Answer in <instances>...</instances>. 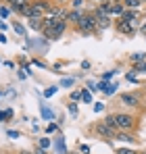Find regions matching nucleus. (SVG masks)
Listing matches in <instances>:
<instances>
[{
  "label": "nucleus",
  "mask_w": 146,
  "mask_h": 154,
  "mask_svg": "<svg viewBox=\"0 0 146 154\" xmlns=\"http://www.w3.org/2000/svg\"><path fill=\"white\" fill-rule=\"evenodd\" d=\"M140 2H142V4H144V2H146V0H140Z\"/></svg>",
  "instance_id": "nucleus-46"
},
{
  "label": "nucleus",
  "mask_w": 146,
  "mask_h": 154,
  "mask_svg": "<svg viewBox=\"0 0 146 154\" xmlns=\"http://www.w3.org/2000/svg\"><path fill=\"white\" fill-rule=\"evenodd\" d=\"M4 65H6L8 69H15V63H13V60H4Z\"/></svg>",
  "instance_id": "nucleus-39"
},
{
  "label": "nucleus",
  "mask_w": 146,
  "mask_h": 154,
  "mask_svg": "<svg viewBox=\"0 0 146 154\" xmlns=\"http://www.w3.org/2000/svg\"><path fill=\"white\" fill-rule=\"evenodd\" d=\"M54 131L59 133V125H56V123H48V127H46V133H54Z\"/></svg>",
  "instance_id": "nucleus-30"
},
{
  "label": "nucleus",
  "mask_w": 146,
  "mask_h": 154,
  "mask_svg": "<svg viewBox=\"0 0 146 154\" xmlns=\"http://www.w3.org/2000/svg\"><path fill=\"white\" fill-rule=\"evenodd\" d=\"M69 4H71V11H86L84 8L86 6V0H71Z\"/></svg>",
  "instance_id": "nucleus-16"
},
{
  "label": "nucleus",
  "mask_w": 146,
  "mask_h": 154,
  "mask_svg": "<svg viewBox=\"0 0 146 154\" xmlns=\"http://www.w3.org/2000/svg\"><path fill=\"white\" fill-rule=\"evenodd\" d=\"M92 133L96 135V137H100V140H106V142H113L115 140V133H117V129L109 127L104 121H96L94 125H92Z\"/></svg>",
  "instance_id": "nucleus-3"
},
{
  "label": "nucleus",
  "mask_w": 146,
  "mask_h": 154,
  "mask_svg": "<svg viewBox=\"0 0 146 154\" xmlns=\"http://www.w3.org/2000/svg\"><path fill=\"white\" fill-rule=\"evenodd\" d=\"M129 73H134V75H140V73H146V63H140V65H134Z\"/></svg>",
  "instance_id": "nucleus-19"
},
{
  "label": "nucleus",
  "mask_w": 146,
  "mask_h": 154,
  "mask_svg": "<svg viewBox=\"0 0 146 154\" xmlns=\"http://www.w3.org/2000/svg\"><path fill=\"white\" fill-rule=\"evenodd\" d=\"M119 104H123L125 108H140L142 106V94H138V92H123V94H119Z\"/></svg>",
  "instance_id": "nucleus-4"
},
{
  "label": "nucleus",
  "mask_w": 146,
  "mask_h": 154,
  "mask_svg": "<svg viewBox=\"0 0 146 154\" xmlns=\"http://www.w3.org/2000/svg\"><path fill=\"white\" fill-rule=\"evenodd\" d=\"M115 73H117V71H109V73H102V81H111Z\"/></svg>",
  "instance_id": "nucleus-33"
},
{
  "label": "nucleus",
  "mask_w": 146,
  "mask_h": 154,
  "mask_svg": "<svg viewBox=\"0 0 146 154\" xmlns=\"http://www.w3.org/2000/svg\"><path fill=\"white\" fill-rule=\"evenodd\" d=\"M6 137H11V140H17V137H21V133H19L17 129H6Z\"/></svg>",
  "instance_id": "nucleus-27"
},
{
  "label": "nucleus",
  "mask_w": 146,
  "mask_h": 154,
  "mask_svg": "<svg viewBox=\"0 0 146 154\" xmlns=\"http://www.w3.org/2000/svg\"><path fill=\"white\" fill-rule=\"evenodd\" d=\"M2 121H4V112L0 110V123H2Z\"/></svg>",
  "instance_id": "nucleus-44"
},
{
  "label": "nucleus",
  "mask_w": 146,
  "mask_h": 154,
  "mask_svg": "<svg viewBox=\"0 0 146 154\" xmlns=\"http://www.w3.org/2000/svg\"><path fill=\"white\" fill-rule=\"evenodd\" d=\"M50 144H52V142H50L48 137H40V140H38V146H40V148H44V150H48Z\"/></svg>",
  "instance_id": "nucleus-25"
},
{
  "label": "nucleus",
  "mask_w": 146,
  "mask_h": 154,
  "mask_svg": "<svg viewBox=\"0 0 146 154\" xmlns=\"http://www.w3.org/2000/svg\"><path fill=\"white\" fill-rule=\"evenodd\" d=\"M8 42V38H6V33H0V44H6Z\"/></svg>",
  "instance_id": "nucleus-37"
},
{
  "label": "nucleus",
  "mask_w": 146,
  "mask_h": 154,
  "mask_svg": "<svg viewBox=\"0 0 146 154\" xmlns=\"http://www.w3.org/2000/svg\"><path fill=\"white\" fill-rule=\"evenodd\" d=\"M2 112H4V121H11V119H13V115H15V112H13V108H6V110H2Z\"/></svg>",
  "instance_id": "nucleus-31"
},
{
  "label": "nucleus",
  "mask_w": 146,
  "mask_h": 154,
  "mask_svg": "<svg viewBox=\"0 0 146 154\" xmlns=\"http://www.w3.org/2000/svg\"><path fill=\"white\" fill-rule=\"evenodd\" d=\"M115 140H117V142H127V144H136V142H138V137H136L132 131H117V133H115Z\"/></svg>",
  "instance_id": "nucleus-7"
},
{
  "label": "nucleus",
  "mask_w": 146,
  "mask_h": 154,
  "mask_svg": "<svg viewBox=\"0 0 146 154\" xmlns=\"http://www.w3.org/2000/svg\"><path fill=\"white\" fill-rule=\"evenodd\" d=\"M115 154H140V152H136V150H132V148H117Z\"/></svg>",
  "instance_id": "nucleus-28"
},
{
  "label": "nucleus",
  "mask_w": 146,
  "mask_h": 154,
  "mask_svg": "<svg viewBox=\"0 0 146 154\" xmlns=\"http://www.w3.org/2000/svg\"><path fill=\"white\" fill-rule=\"evenodd\" d=\"M84 15H86V11H69V13H67V19H65V21H67L69 25L75 27V25H77V21H79V19H81Z\"/></svg>",
  "instance_id": "nucleus-9"
},
{
  "label": "nucleus",
  "mask_w": 146,
  "mask_h": 154,
  "mask_svg": "<svg viewBox=\"0 0 146 154\" xmlns=\"http://www.w3.org/2000/svg\"><path fill=\"white\" fill-rule=\"evenodd\" d=\"M79 152L81 154H90V146H88V144H79Z\"/></svg>",
  "instance_id": "nucleus-34"
},
{
  "label": "nucleus",
  "mask_w": 146,
  "mask_h": 154,
  "mask_svg": "<svg viewBox=\"0 0 146 154\" xmlns=\"http://www.w3.org/2000/svg\"><path fill=\"white\" fill-rule=\"evenodd\" d=\"M71 85H75V77H65L61 81V88H71Z\"/></svg>",
  "instance_id": "nucleus-24"
},
{
  "label": "nucleus",
  "mask_w": 146,
  "mask_h": 154,
  "mask_svg": "<svg viewBox=\"0 0 146 154\" xmlns=\"http://www.w3.org/2000/svg\"><path fill=\"white\" fill-rule=\"evenodd\" d=\"M69 100H71V102L81 100V90H75V92H71V94H69Z\"/></svg>",
  "instance_id": "nucleus-26"
},
{
  "label": "nucleus",
  "mask_w": 146,
  "mask_h": 154,
  "mask_svg": "<svg viewBox=\"0 0 146 154\" xmlns=\"http://www.w3.org/2000/svg\"><path fill=\"white\" fill-rule=\"evenodd\" d=\"M67 110H69V115H71V117H77V115H79V108H77V104H75V102L67 104Z\"/></svg>",
  "instance_id": "nucleus-21"
},
{
  "label": "nucleus",
  "mask_w": 146,
  "mask_h": 154,
  "mask_svg": "<svg viewBox=\"0 0 146 154\" xmlns=\"http://www.w3.org/2000/svg\"><path fill=\"white\" fill-rule=\"evenodd\" d=\"M75 31H79L81 35H94V33H98L96 31V17L90 13V11H86V15L77 21V25H75Z\"/></svg>",
  "instance_id": "nucleus-1"
},
{
  "label": "nucleus",
  "mask_w": 146,
  "mask_h": 154,
  "mask_svg": "<svg viewBox=\"0 0 146 154\" xmlns=\"http://www.w3.org/2000/svg\"><path fill=\"white\" fill-rule=\"evenodd\" d=\"M123 6L129 8V11H142V2H140V0H125Z\"/></svg>",
  "instance_id": "nucleus-14"
},
{
  "label": "nucleus",
  "mask_w": 146,
  "mask_h": 154,
  "mask_svg": "<svg viewBox=\"0 0 146 154\" xmlns=\"http://www.w3.org/2000/svg\"><path fill=\"white\" fill-rule=\"evenodd\" d=\"M11 13H13V11H11L8 6H0V19H2V21H4V19H8V17H11Z\"/></svg>",
  "instance_id": "nucleus-22"
},
{
  "label": "nucleus",
  "mask_w": 146,
  "mask_h": 154,
  "mask_svg": "<svg viewBox=\"0 0 146 154\" xmlns=\"http://www.w3.org/2000/svg\"><path fill=\"white\" fill-rule=\"evenodd\" d=\"M13 29H15L21 38H25V25L21 23V21H13Z\"/></svg>",
  "instance_id": "nucleus-18"
},
{
  "label": "nucleus",
  "mask_w": 146,
  "mask_h": 154,
  "mask_svg": "<svg viewBox=\"0 0 146 154\" xmlns=\"http://www.w3.org/2000/svg\"><path fill=\"white\" fill-rule=\"evenodd\" d=\"M81 100H84L86 104H94V102H92V92H90L88 88H84V90H81Z\"/></svg>",
  "instance_id": "nucleus-17"
},
{
  "label": "nucleus",
  "mask_w": 146,
  "mask_h": 154,
  "mask_svg": "<svg viewBox=\"0 0 146 154\" xmlns=\"http://www.w3.org/2000/svg\"><path fill=\"white\" fill-rule=\"evenodd\" d=\"M100 2H106V0H98V4H100Z\"/></svg>",
  "instance_id": "nucleus-45"
},
{
  "label": "nucleus",
  "mask_w": 146,
  "mask_h": 154,
  "mask_svg": "<svg viewBox=\"0 0 146 154\" xmlns=\"http://www.w3.org/2000/svg\"><path fill=\"white\" fill-rule=\"evenodd\" d=\"M0 96H2V90H0Z\"/></svg>",
  "instance_id": "nucleus-47"
},
{
  "label": "nucleus",
  "mask_w": 146,
  "mask_h": 154,
  "mask_svg": "<svg viewBox=\"0 0 146 154\" xmlns=\"http://www.w3.org/2000/svg\"><path fill=\"white\" fill-rule=\"evenodd\" d=\"M138 127V119L132 112H115V129L117 131H132Z\"/></svg>",
  "instance_id": "nucleus-2"
},
{
  "label": "nucleus",
  "mask_w": 146,
  "mask_h": 154,
  "mask_svg": "<svg viewBox=\"0 0 146 154\" xmlns=\"http://www.w3.org/2000/svg\"><path fill=\"white\" fill-rule=\"evenodd\" d=\"M138 17H140V11H129V8H125V11L121 13V17H119V19H121V21H125V23H132V21H136Z\"/></svg>",
  "instance_id": "nucleus-10"
},
{
  "label": "nucleus",
  "mask_w": 146,
  "mask_h": 154,
  "mask_svg": "<svg viewBox=\"0 0 146 154\" xmlns=\"http://www.w3.org/2000/svg\"><path fill=\"white\" fill-rule=\"evenodd\" d=\"M129 63H132V65L146 63V52H134V54H129Z\"/></svg>",
  "instance_id": "nucleus-12"
},
{
  "label": "nucleus",
  "mask_w": 146,
  "mask_h": 154,
  "mask_svg": "<svg viewBox=\"0 0 146 154\" xmlns=\"http://www.w3.org/2000/svg\"><path fill=\"white\" fill-rule=\"evenodd\" d=\"M17 75H19V79H27V73H23V71H19Z\"/></svg>",
  "instance_id": "nucleus-42"
},
{
  "label": "nucleus",
  "mask_w": 146,
  "mask_h": 154,
  "mask_svg": "<svg viewBox=\"0 0 146 154\" xmlns=\"http://www.w3.org/2000/svg\"><path fill=\"white\" fill-rule=\"evenodd\" d=\"M31 154H48V150H44V148H40V146H38V148H36Z\"/></svg>",
  "instance_id": "nucleus-36"
},
{
  "label": "nucleus",
  "mask_w": 146,
  "mask_h": 154,
  "mask_svg": "<svg viewBox=\"0 0 146 154\" xmlns=\"http://www.w3.org/2000/svg\"><path fill=\"white\" fill-rule=\"evenodd\" d=\"M140 154H146V152H140Z\"/></svg>",
  "instance_id": "nucleus-48"
},
{
  "label": "nucleus",
  "mask_w": 146,
  "mask_h": 154,
  "mask_svg": "<svg viewBox=\"0 0 146 154\" xmlns=\"http://www.w3.org/2000/svg\"><path fill=\"white\" fill-rule=\"evenodd\" d=\"M27 23H29L31 29H36V31L42 33V29H44V19H27Z\"/></svg>",
  "instance_id": "nucleus-13"
},
{
  "label": "nucleus",
  "mask_w": 146,
  "mask_h": 154,
  "mask_svg": "<svg viewBox=\"0 0 146 154\" xmlns=\"http://www.w3.org/2000/svg\"><path fill=\"white\" fill-rule=\"evenodd\" d=\"M54 152L56 154H67V146H65V137H63V133L59 131L56 133V137H54Z\"/></svg>",
  "instance_id": "nucleus-8"
},
{
  "label": "nucleus",
  "mask_w": 146,
  "mask_h": 154,
  "mask_svg": "<svg viewBox=\"0 0 146 154\" xmlns=\"http://www.w3.org/2000/svg\"><path fill=\"white\" fill-rule=\"evenodd\" d=\"M142 102H144V106H146V88H144V96H142Z\"/></svg>",
  "instance_id": "nucleus-43"
},
{
  "label": "nucleus",
  "mask_w": 146,
  "mask_h": 154,
  "mask_svg": "<svg viewBox=\"0 0 146 154\" xmlns=\"http://www.w3.org/2000/svg\"><path fill=\"white\" fill-rule=\"evenodd\" d=\"M96 88H98V92H102L104 96H113V94L117 92V88H119V85H117V83H113V81H100Z\"/></svg>",
  "instance_id": "nucleus-6"
},
{
  "label": "nucleus",
  "mask_w": 146,
  "mask_h": 154,
  "mask_svg": "<svg viewBox=\"0 0 146 154\" xmlns=\"http://www.w3.org/2000/svg\"><path fill=\"white\" fill-rule=\"evenodd\" d=\"M65 2H71V0H54V2H52V4H59V6H63V4H65Z\"/></svg>",
  "instance_id": "nucleus-41"
},
{
  "label": "nucleus",
  "mask_w": 146,
  "mask_h": 154,
  "mask_svg": "<svg viewBox=\"0 0 146 154\" xmlns=\"http://www.w3.org/2000/svg\"><path fill=\"white\" fill-rule=\"evenodd\" d=\"M40 115H42V119H46V121H52V110H50L46 104H40Z\"/></svg>",
  "instance_id": "nucleus-15"
},
{
  "label": "nucleus",
  "mask_w": 146,
  "mask_h": 154,
  "mask_svg": "<svg viewBox=\"0 0 146 154\" xmlns=\"http://www.w3.org/2000/svg\"><path fill=\"white\" fill-rule=\"evenodd\" d=\"M113 25H115V29H117V33H123V35H134V33H136V29L129 25V23L121 21V19L113 21Z\"/></svg>",
  "instance_id": "nucleus-5"
},
{
  "label": "nucleus",
  "mask_w": 146,
  "mask_h": 154,
  "mask_svg": "<svg viewBox=\"0 0 146 154\" xmlns=\"http://www.w3.org/2000/svg\"><path fill=\"white\" fill-rule=\"evenodd\" d=\"M125 77H127V81H132V83H138V77L134 75V73H127Z\"/></svg>",
  "instance_id": "nucleus-35"
},
{
  "label": "nucleus",
  "mask_w": 146,
  "mask_h": 154,
  "mask_svg": "<svg viewBox=\"0 0 146 154\" xmlns=\"http://www.w3.org/2000/svg\"><path fill=\"white\" fill-rule=\"evenodd\" d=\"M59 88H61V85H50V88H46V90H44V98H52V96L59 92Z\"/></svg>",
  "instance_id": "nucleus-20"
},
{
  "label": "nucleus",
  "mask_w": 146,
  "mask_h": 154,
  "mask_svg": "<svg viewBox=\"0 0 146 154\" xmlns=\"http://www.w3.org/2000/svg\"><path fill=\"white\" fill-rule=\"evenodd\" d=\"M123 11H125L123 2H113V4H111V8H109V15H111V17H117V19H119Z\"/></svg>",
  "instance_id": "nucleus-11"
},
{
  "label": "nucleus",
  "mask_w": 146,
  "mask_h": 154,
  "mask_svg": "<svg viewBox=\"0 0 146 154\" xmlns=\"http://www.w3.org/2000/svg\"><path fill=\"white\" fill-rule=\"evenodd\" d=\"M6 29H8V27H6V23H4V21H0V33H4Z\"/></svg>",
  "instance_id": "nucleus-38"
},
{
  "label": "nucleus",
  "mask_w": 146,
  "mask_h": 154,
  "mask_svg": "<svg viewBox=\"0 0 146 154\" xmlns=\"http://www.w3.org/2000/svg\"><path fill=\"white\" fill-rule=\"evenodd\" d=\"M81 69H90V60H81Z\"/></svg>",
  "instance_id": "nucleus-40"
},
{
  "label": "nucleus",
  "mask_w": 146,
  "mask_h": 154,
  "mask_svg": "<svg viewBox=\"0 0 146 154\" xmlns=\"http://www.w3.org/2000/svg\"><path fill=\"white\" fill-rule=\"evenodd\" d=\"M102 121H104V123H106L109 127H113V129H115V112H111V115H106V117H104Z\"/></svg>",
  "instance_id": "nucleus-23"
},
{
  "label": "nucleus",
  "mask_w": 146,
  "mask_h": 154,
  "mask_svg": "<svg viewBox=\"0 0 146 154\" xmlns=\"http://www.w3.org/2000/svg\"><path fill=\"white\" fill-rule=\"evenodd\" d=\"M92 108H94V112H104V104L102 102H94Z\"/></svg>",
  "instance_id": "nucleus-32"
},
{
  "label": "nucleus",
  "mask_w": 146,
  "mask_h": 154,
  "mask_svg": "<svg viewBox=\"0 0 146 154\" xmlns=\"http://www.w3.org/2000/svg\"><path fill=\"white\" fill-rule=\"evenodd\" d=\"M31 65H33V67H40V69H50L48 65H46V63H42L40 58H33V60H31Z\"/></svg>",
  "instance_id": "nucleus-29"
}]
</instances>
